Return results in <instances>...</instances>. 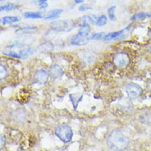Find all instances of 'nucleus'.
Wrapping results in <instances>:
<instances>
[{"label":"nucleus","instance_id":"1","mask_svg":"<svg viewBox=\"0 0 151 151\" xmlns=\"http://www.w3.org/2000/svg\"><path fill=\"white\" fill-rule=\"evenodd\" d=\"M129 145V140L121 130H115L107 139V145L112 150H125Z\"/></svg>","mask_w":151,"mask_h":151},{"label":"nucleus","instance_id":"2","mask_svg":"<svg viewBox=\"0 0 151 151\" xmlns=\"http://www.w3.org/2000/svg\"><path fill=\"white\" fill-rule=\"evenodd\" d=\"M75 27V22L73 20L54 21L50 24V28L58 32H70Z\"/></svg>","mask_w":151,"mask_h":151},{"label":"nucleus","instance_id":"3","mask_svg":"<svg viewBox=\"0 0 151 151\" xmlns=\"http://www.w3.org/2000/svg\"><path fill=\"white\" fill-rule=\"evenodd\" d=\"M55 134L59 139L64 143H70L73 138V131L71 127L67 125H60L55 127Z\"/></svg>","mask_w":151,"mask_h":151},{"label":"nucleus","instance_id":"4","mask_svg":"<svg viewBox=\"0 0 151 151\" xmlns=\"http://www.w3.org/2000/svg\"><path fill=\"white\" fill-rule=\"evenodd\" d=\"M8 48L13 50L19 55L20 59H22V60L27 59L32 51L31 46H29L27 44H22V43H14L12 45H9Z\"/></svg>","mask_w":151,"mask_h":151},{"label":"nucleus","instance_id":"5","mask_svg":"<svg viewBox=\"0 0 151 151\" xmlns=\"http://www.w3.org/2000/svg\"><path fill=\"white\" fill-rule=\"evenodd\" d=\"M130 63V58L127 53L118 52L113 56V64L119 69H126Z\"/></svg>","mask_w":151,"mask_h":151},{"label":"nucleus","instance_id":"6","mask_svg":"<svg viewBox=\"0 0 151 151\" xmlns=\"http://www.w3.org/2000/svg\"><path fill=\"white\" fill-rule=\"evenodd\" d=\"M126 92L131 99H136L142 93V88L137 83H130L126 86Z\"/></svg>","mask_w":151,"mask_h":151},{"label":"nucleus","instance_id":"7","mask_svg":"<svg viewBox=\"0 0 151 151\" xmlns=\"http://www.w3.org/2000/svg\"><path fill=\"white\" fill-rule=\"evenodd\" d=\"M50 74L45 70H39L35 72L34 76H33V79L34 82L37 83L38 84H45L48 80H49V77Z\"/></svg>","mask_w":151,"mask_h":151},{"label":"nucleus","instance_id":"8","mask_svg":"<svg viewBox=\"0 0 151 151\" xmlns=\"http://www.w3.org/2000/svg\"><path fill=\"white\" fill-rule=\"evenodd\" d=\"M89 37H83L79 34H76L70 39V45H75V46H82V45H85L86 44L88 43L89 41Z\"/></svg>","mask_w":151,"mask_h":151},{"label":"nucleus","instance_id":"9","mask_svg":"<svg viewBox=\"0 0 151 151\" xmlns=\"http://www.w3.org/2000/svg\"><path fill=\"white\" fill-rule=\"evenodd\" d=\"M131 27V25H130L129 27H127L126 28L122 29V30H120V31H116V32H111L108 33V34H106L105 35V37L103 38V40L105 42H110L111 41H115L119 36H121L122 33H124L125 32H127V31H129Z\"/></svg>","mask_w":151,"mask_h":151},{"label":"nucleus","instance_id":"10","mask_svg":"<svg viewBox=\"0 0 151 151\" xmlns=\"http://www.w3.org/2000/svg\"><path fill=\"white\" fill-rule=\"evenodd\" d=\"M98 18V17L97 15L93 14V13H90V14H88V15H84V16L80 17L78 19V22L79 23H81V25L84 24V23H90V24L96 25Z\"/></svg>","mask_w":151,"mask_h":151},{"label":"nucleus","instance_id":"11","mask_svg":"<svg viewBox=\"0 0 151 151\" xmlns=\"http://www.w3.org/2000/svg\"><path fill=\"white\" fill-rule=\"evenodd\" d=\"M62 13H63V9H60V8L52 9L45 13L44 19L45 20H53V19L58 18Z\"/></svg>","mask_w":151,"mask_h":151},{"label":"nucleus","instance_id":"12","mask_svg":"<svg viewBox=\"0 0 151 151\" xmlns=\"http://www.w3.org/2000/svg\"><path fill=\"white\" fill-rule=\"evenodd\" d=\"M64 74L62 68L58 65H53L50 68V74L54 78H59Z\"/></svg>","mask_w":151,"mask_h":151},{"label":"nucleus","instance_id":"13","mask_svg":"<svg viewBox=\"0 0 151 151\" xmlns=\"http://www.w3.org/2000/svg\"><path fill=\"white\" fill-rule=\"evenodd\" d=\"M23 17L27 19H40V18H44L45 14L41 11H37V12H25L23 13Z\"/></svg>","mask_w":151,"mask_h":151},{"label":"nucleus","instance_id":"14","mask_svg":"<svg viewBox=\"0 0 151 151\" xmlns=\"http://www.w3.org/2000/svg\"><path fill=\"white\" fill-rule=\"evenodd\" d=\"M20 21V17L18 16H5L1 19V22L3 25L12 24Z\"/></svg>","mask_w":151,"mask_h":151},{"label":"nucleus","instance_id":"15","mask_svg":"<svg viewBox=\"0 0 151 151\" xmlns=\"http://www.w3.org/2000/svg\"><path fill=\"white\" fill-rule=\"evenodd\" d=\"M90 32H91V27L88 25V23H84L80 26V27L78 29V34L81 35L83 37H88Z\"/></svg>","mask_w":151,"mask_h":151},{"label":"nucleus","instance_id":"16","mask_svg":"<svg viewBox=\"0 0 151 151\" xmlns=\"http://www.w3.org/2000/svg\"><path fill=\"white\" fill-rule=\"evenodd\" d=\"M55 49V46L52 43L50 42H45L42 43L39 47H38V50L42 53H45V52H49V51H52Z\"/></svg>","mask_w":151,"mask_h":151},{"label":"nucleus","instance_id":"17","mask_svg":"<svg viewBox=\"0 0 151 151\" xmlns=\"http://www.w3.org/2000/svg\"><path fill=\"white\" fill-rule=\"evenodd\" d=\"M151 17V12H139L131 17V21H140L145 20L146 18Z\"/></svg>","mask_w":151,"mask_h":151},{"label":"nucleus","instance_id":"18","mask_svg":"<svg viewBox=\"0 0 151 151\" xmlns=\"http://www.w3.org/2000/svg\"><path fill=\"white\" fill-rule=\"evenodd\" d=\"M37 27H34V26H27V27H23L22 28L18 29L17 31V33H23V34H29V33H34L37 32Z\"/></svg>","mask_w":151,"mask_h":151},{"label":"nucleus","instance_id":"19","mask_svg":"<svg viewBox=\"0 0 151 151\" xmlns=\"http://www.w3.org/2000/svg\"><path fill=\"white\" fill-rule=\"evenodd\" d=\"M19 8V6H17V4H13V3H8L1 6L0 10L1 12H8V11H12V10H15L17 8Z\"/></svg>","mask_w":151,"mask_h":151},{"label":"nucleus","instance_id":"20","mask_svg":"<svg viewBox=\"0 0 151 151\" xmlns=\"http://www.w3.org/2000/svg\"><path fill=\"white\" fill-rule=\"evenodd\" d=\"M116 9V6H114V5L107 8V16L111 21L116 20V15H115Z\"/></svg>","mask_w":151,"mask_h":151},{"label":"nucleus","instance_id":"21","mask_svg":"<svg viewBox=\"0 0 151 151\" xmlns=\"http://www.w3.org/2000/svg\"><path fill=\"white\" fill-rule=\"evenodd\" d=\"M107 21H108V19H107V17L106 15H102V16L98 17L96 26L100 27H104L107 23Z\"/></svg>","mask_w":151,"mask_h":151},{"label":"nucleus","instance_id":"22","mask_svg":"<svg viewBox=\"0 0 151 151\" xmlns=\"http://www.w3.org/2000/svg\"><path fill=\"white\" fill-rule=\"evenodd\" d=\"M77 95H70V101L72 102L73 103V106H74V109H76L77 108L78 104L79 103V102L81 101L82 99H83V95H81L80 97L78 98H77Z\"/></svg>","mask_w":151,"mask_h":151},{"label":"nucleus","instance_id":"23","mask_svg":"<svg viewBox=\"0 0 151 151\" xmlns=\"http://www.w3.org/2000/svg\"><path fill=\"white\" fill-rule=\"evenodd\" d=\"M105 37V32H96L93 33L89 37V40H101Z\"/></svg>","mask_w":151,"mask_h":151},{"label":"nucleus","instance_id":"24","mask_svg":"<svg viewBox=\"0 0 151 151\" xmlns=\"http://www.w3.org/2000/svg\"><path fill=\"white\" fill-rule=\"evenodd\" d=\"M91 9H93V7L87 4H82L78 7V11H80V12H84V11H88V10H91Z\"/></svg>","mask_w":151,"mask_h":151},{"label":"nucleus","instance_id":"25","mask_svg":"<svg viewBox=\"0 0 151 151\" xmlns=\"http://www.w3.org/2000/svg\"><path fill=\"white\" fill-rule=\"evenodd\" d=\"M0 68H1V81L4 79L8 75V70L5 68V66L3 65L2 64L0 65Z\"/></svg>","mask_w":151,"mask_h":151},{"label":"nucleus","instance_id":"26","mask_svg":"<svg viewBox=\"0 0 151 151\" xmlns=\"http://www.w3.org/2000/svg\"><path fill=\"white\" fill-rule=\"evenodd\" d=\"M38 6H39L40 9L44 10V9H46V8H48V4H47V2H45V3H41V4H38Z\"/></svg>","mask_w":151,"mask_h":151},{"label":"nucleus","instance_id":"27","mask_svg":"<svg viewBox=\"0 0 151 151\" xmlns=\"http://www.w3.org/2000/svg\"><path fill=\"white\" fill-rule=\"evenodd\" d=\"M74 1L76 4H83V2H84L85 0H74Z\"/></svg>","mask_w":151,"mask_h":151},{"label":"nucleus","instance_id":"28","mask_svg":"<svg viewBox=\"0 0 151 151\" xmlns=\"http://www.w3.org/2000/svg\"><path fill=\"white\" fill-rule=\"evenodd\" d=\"M148 51H149L150 53H151V46H150V47H149V49H148Z\"/></svg>","mask_w":151,"mask_h":151},{"label":"nucleus","instance_id":"29","mask_svg":"<svg viewBox=\"0 0 151 151\" xmlns=\"http://www.w3.org/2000/svg\"><path fill=\"white\" fill-rule=\"evenodd\" d=\"M150 138H151V134H150Z\"/></svg>","mask_w":151,"mask_h":151},{"label":"nucleus","instance_id":"30","mask_svg":"<svg viewBox=\"0 0 151 151\" xmlns=\"http://www.w3.org/2000/svg\"><path fill=\"white\" fill-rule=\"evenodd\" d=\"M1 1H3V0H1Z\"/></svg>","mask_w":151,"mask_h":151}]
</instances>
